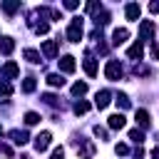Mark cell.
Here are the masks:
<instances>
[{"instance_id": "6da1fadb", "label": "cell", "mask_w": 159, "mask_h": 159, "mask_svg": "<svg viewBox=\"0 0 159 159\" xmlns=\"http://www.w3.org/2000/svg\"><path fill=\"white\" fill-rule=\"evenodd\" d=\"M82 35H84V27H82V17L77 15V17H72L70 25H67V40H70V42H80Z\"/></svg>"}, {"instance_id": "7a4b0ae2", "label": "cell", "mask_w": 159, "mask_h": 159, "mask_svg": "<svg viewBox=\"0 0 159 159\" xmlns=\"http://www.w3.org/2000/svg\"><path fill=\"white\" fill-rule=\"evenodd\" d=\"M122 75H124L122 65H119L117 60H107V67H104V77H107V80H112V82H117V80H122Z\"/></svg>"}, {"instance_id": "3957f363", "label": "cell", "mask_w": 159, "mask_h": 159, "mask_svg": "<svg viewBox=\"0 0 159 159\" xmlns=\"http://www.w3.org/2000/svg\"><path fill=\"white\" fill-rule=\"evenodd\" d=\"M154 32H157V25H154L152 20H142V22H139V40H142V42L152 40Z\"/></svg>"}, {"instance_id": "277c9868", "label": "cell", "mask_w": 159, "mask_h": 159, "mask_svg": "<svg viewBox=\"0 0 159 159\" xmlns=\"http://www.w3.org/2000/svg\"><path fill=\"white\" fill-rule=\"evenodd\" d=\"M75 147H77V157L80 159H92L94 157V144L92 142H75Z\"/></svg>"}, {"instance_id": "5b68a950", "label": "cell", "mask_w": 159, "mask_h": 159, "mask_svg": "<svg viewBox=\"0 0 159 159\" xmlns=\"http://www.w3.org/2000/svg\"><path fill=\"white\" fill-rule=\"evenodd\" d=\"M109 102H112V92H109V89H99V92L94 94V107H97V109H104Z\"/></svg>"}, {"instance_id": "8992f818", "label": "cell", "mask_w": 159, "mask_h": 159, "mask_svg": "<svg viewBox=\"0 0 159 159\" xmlns=\"http://www.w3.org/2000/svg\"><path fill=\"white\" fill-rule=\"evenodd\" d=\"M50 144H52V134H50V132H40V134L35 137V149H37V152H45Z\"/></svg>"}, {"instance_id": "52a82bcc", "label": "cell", "mask_w": 159, "mask_h": 159, "mask_svg": "<svg viewBox=\"0 0 159 159\" xmlns=\"http://www.w3.org/2000/svg\"><path fill=\"white\" fill-rule=\"evenodd\" d=\"M0 72H2V80H15V77L20 75V67H17L15 62H5Z\"/></svg>"}, {"instance_id": "ba28073f", "label": "cell", "mask_w": 159, "mask_h": 159, "mask_svg": "<svg viewBox=\"0 0 159 159\" xmlns=\"http://www.w3.org/2000/svg\"><path fill=\"white\" fill-rule=\"evenodd\" d=\"M10 139H12V144L22 147V144H27V142H30V134H27L25 129H12V132H10Z\"/></svg>"}, {"instance_id": "9c48e42d", "label": "cell", "mask_w": 159, "mask_h": 159, "mask_svg": "<svg viewBox=\"0 0 159 159\" xmlns=\"http://www.w3.org/2000/svg\"><path fill=\"white\" fill-rule=\"evenodd\" d=\"M57 47H60V42H57V40H45V42H42V55L52 60V57L57 55Z\"/></svg>"}, {"instance_id": "30bf717a", "label": "cell", "mask_w": 159, "mask_h": 159, "mask_svg": "<svg viewBox=\"0 0 159 159\" xmlns=\"http://www.w3.org/2000/svg\"><path fill=\"white\" fill-rule=\"evenodd\" d=\"M57 65H60V70H62V72H67V75H72V72H75V67H77V62H75V57H72V55H65Z\"/></svg>"}, {"instance_id": "8fae6325", "label": "cell", "mask_w": 159, "mask_h": 159, "mask_svg": "<svg viewBox=\"0 0 159 159\" xmlns=\"http://www.w3.org/2000/svg\"><path fill=\"white\" fill-rule=\"evenodd\" d=\"M142 55H144V45H142V40H137V42L127 50V57H129V60H142Z\"/></svg>"}, {"instance_id": "7c38bea8", "label": "cell", "mask_w": 159, "mask_h": 159, "mask_svg": "<svg viewBox=\"0 0 159 159\" xmlns=\"http://www.w3.org/2000/svg\"><path fill=\"white\" fill-rule=\"evenodd\" d=\"M127 37H129V30L127 27H117L112 32V45H122V42H127Z\"/></svg>"}, {"instance_id": "4fadbf2b", "label": "cell", "mask_w": 159, "mask_h": 159, "mask_svg": "<svg viewBox=\"0 0 159 159\" xmlns=\"http://www.w3.org/2000/svg\"><path fill=\"white\" fill-rule=\"evenodd\" d=\"M82 65H84V72H87L89 77H94V75H97V60H94L89 52L84 55V62H82Z\"/></svg>"}, {"instance_id": "5bb4252c", "label": "cell", "mask_w": 159, "mask_h": 159, "mask_svg": "<svg viewBox=\"0 0 159 159\" xmlns=\"http://www.w3.org/2000/svg\"><path fill=\"white\" fill-rule=\"evenodd\" d=\"M107 124H109V129H122V127L127 124V119H124L122 112H117V114H112V117L107 119Z\"/></svg>"}, {"instance_id": "9a60e30c", "label": "cell", "mask_w": 159, "mask_h": 159, "mask_svg": "<svg viewBox=\"0 0 159 159\" xmlns=\"http://www.w3.org/2000/svg\"><path fill=\"white\" fill-rule=\"evenodd\" d=\"M124 15H127V20H139V15H142V7H139L137 2H129V5L124 7Z\"/></svg>"}, {"instance_id": "2e32d148", "label": "cell", "mask_w": 159, "mask_h": 159, "mask_svg": "<svg viewBox=\"0 0 159 159\" xmlns=\"http://www.w3.org/2000/svg\"><path fill=\"white\" fill-rule=\"evenodd\" d=\"M134 117H137V124H139L142 129H147V127L152 124V119H149V112H147V109H137V114H134Z\"/></svg>"}, {"instance_id": "e0dca14e", "label": "cell", "mask_w": 159, "mask_h": 159, "mask_svg": "<svg viewBox=\"0 0 159 159\" xmlns=\"http://www.w3.org/2000/svg\"><path fill=\"white\" fill-rule=\"evenodd\" d=\"M15 50V40L12 37H0V55H10Z\"/></svg>"}, {"instance_id": "ac0fdd59", "label": "cell", "mask_w": 159, "mask_h": 159, "mask_svg": "<svg viewBox=\"0 0 159 159\" xmlns=\"http://www.w3.org/2000/svg\"><path fill=\"white\" fill-rule=\"evenodd\" d=\"M107 22H109V12H107V10L102 7V10H99V12L94 15V25H97V27H104Z\"/></svg>"}, {"instance_id": "d6986e66", "label": "cell", "mask_w": 159, "mask_h": 159, "mask_svg": "<svg viewBox=\"0 0 159 159\" xmlns=\"http://www.w3.org/2000/svg\"><path fill=\"white\" fill-rule=\"evenodd\" d=\"M72 112H75V114H87V112H89V102H84V99L75 102V104H72Z\"/></svg>"}, {"instance_id": "ffe728a7", "label": "cell", "mask_w": 159, "mask_h": 159, "mask_svg": "<svg viewBox=\"0 0 159 159\" xmlns=\"http://www.w3.org/2000/svg\"><path fill=\"white\" fill-rule=\"evenodd\" d=\"M22 55H25V60H27V62H32V65H37V62H40V52H37V50H30V47H27Z\"/></svg>"}, {"instance_id": "44dd1931", "label": "cell", "mask_w": 159, "mask_h": 159, "mask_svg": "<svg viewBox=\"0 0 159 159\" xmlns=\"http://www.w3.org/2000/svg\"><path fill=\"white\" fill-rule=\"evenodd\" d=\"M47 84L50 87H65V80H62V75H47Z\"/></svg>"}, {"instance_id": "7402d4cb", "label": "cell", "mask_w": 159, "mask_h": 159, "mask_svg": "<svg viewBox=\"0 0 159 159\" xmlns=\"http://www.w3.org/2000/svg\"><path fill=\"white\" fill-rule=\"evenodd\" d=\"M2 10H5L7 15L17 12V10H20V0H12V2H2Z\"/></svg>"}, {"instance_id": "603a6c76", "label": "cell", "mask_w": 159, "mask_h": 159, "mask_svg": "<svg viewBox=\"0 0 159 159\" xmlns=\"http://www.w3.org/2000/svg\"><path fill=\"white\" fill-rule=\"evenodd\" d=\"M35 87H37V82H35V77H25V82H22V92H35Z\"/></svg>"}, {"instance_id": "cb8c5ba5", "label": "cell", "mask_w": 159, "mask_h": 159, "mask_svg": "<svg viewBox=\"0 0 159 159\" xmlns=\"http://www.w3.org/2000/svg\"><path fill=\"white\" fill-rule=\"evenodd\" d=\"M84 92H87V82H75V84H72V94H75V97H82Z\"/></svg>"}, {"instance_id": "d4e9b609", "label": "cell", "mask_w": 159, "mask_h": 159, "mask_svg": "<svg viewBox=\"0 0 159 159\" xmlns=\"http://www.w3.org/2000/svg\"><path fill=\"white\" fill-rule=\"evenodd\" d=\"M42 102H45V104H50V107H62V102H60L55 94H50V92H47V94H42Z\"/></svg>"}, {"instance_id": "484cf974", "label": "cell", "mask_w": 159, "mask_h": 159, "mask_svg": "<svg viewBox=\"0 0 159 159\" xmlns=\"http://www.w3.org/2000/svg\"><path fill=\"white\" fill-rule=\"evenodd\" d=\"M12 94V84L7 80H0V97H10Z\"/></svg>"}, {"instance_id": "4316f807", "label": "cell", "mask_w": 159, "mask_h": 159, "mask_svg": "<svg viewBox=\"0 0 159 159\" xmlns=\"http://www.w3.org/2000/svg\"><path fill=\"white\" fill-rule=\"evenodd\" d=\"M129 139L137 142V144L142 147V142H144V132H142V129H132V132H129Z\"/></svg>"}, {"instance_id": "83f0119b", "label": "cell", "mask_w": 159, "mask_h": 159, "mask_svg": "<svg viewBox=\"0 0 159 159\" xmlns=\"http://www.w3.org/2000/svg\"><path fill=\"white\" fill-rule=\"evenodd\" d=\"M117 107H122V109H129V107H132L129 97H127V94H117Z\"/></svg>"}, {"instance_id": "f1b7e54d", "label": "cell", "mask_w": 159, "mask_h": 159, "mask_svg": "<svg viewBox=\"0 0 159 159\" xmlns=\"http://www.w3.org/2000/svg\"><path fill=\"white\" fill-rule=\"evenodd\" d=\"M37 122H40V114H37V112H27V114H25V124L32 127V124H37Z\"/></svg>"}, {"instance_id": "f546056e", "label": "cell", "mask_w": 159, "mask_h": 159, "mask_svg": "<svg viewBox=\"0 0 159 159\" xmlns=\"http://www.w3.org/2000/svg\"><path fill=\"white\" fill-rule=\"evenodd\" d=\"M32 30H35L37 35H45V32L50 30V25H47V22H35V25H32Z\"/></svg>"}, {"instance_id": "4dcf8cb0", "label": "cell", "mask_w": 159, "mask_h": 159, "mask_svg": "<svg viewBox=\"0 0 159 159\" xmlns=\"http://www.w3.org/2000/svg\"><path fill=\"white\" fill-rule=\"evenodd\" d=\"M92 132H94V137H99V139H107V137H109V134H107V129H104V127H99V124H97Z\"/></svg>"}, {"instance_id": "1f68e13d", "label": "cell", "mask_w": 159, "mask_h": 159, "mask_svg": "<svg viewBox=\"0 0 159 159\" xmlns=\"http://www.w3.org/2000/svg\"><path fill=\"white\" fill-rule=\"evenodd\" d=\"M50 159H65V149L62 147H55L52 154H50Z\"/></svg>"}, {"instance_id": "d6a6232c", "label": "cell", "mask_w": 159, "mask_h": 159, "mask_svg": "<svg viewBox=\"0 0 159 159\" xmlns=\"http://www.w3.org/2000/svg\"><path fill=\"white\" fill-rule=\"evenodd\" d=\"M114 152H117L119 157H127V154H129V147H127V144H117V147H114Z\"/></svg>"}, {"instance_id": "836d02e7", "label": "cell", "mask_w": 159, "mask_h": 159, "mask_svg": "<svg viewBox=\"0 0 159 159\" xmlns=\"http://www.w3.org/2000/svg\"><path fill=\"white\" fill-rule=\"evenodd\" d=\"M65 7H67V10H77L80 2H77V0H65Z\"/></svg>"}, {"instance_id": "e575fe53", "label": "cell", "mask_w": 159, "mask_h": 159, "mask_svg": "<svg viewBox=\"0 0 159 159\" xmlns=\"http://www.w3.org/2000/svg\"><path fill=\"white\" fill-rule=\"evenodd\" d=\"M134 72H137V75H149V67H144V65H134Z\"/></svg>"}, {"instance_id": "d590c367", "label": "cell", "mask_w": 159, "mask_h": 159, "mask_svg": "<svg viewBox=\"0 0 159 159\" xmlns=\"http://www.w3.org/2000/svg\"><path fill=\"white\" fill-rule=\"evenodd\" d=\"M152 57H157V60H159V45H152Z\"/></svg>"}, {"instance_id": "8d00e7d4", "label": "cell", "mask_w": 159, "mask_h": 159, "mask_svg": "<svg viewBox=\"0 0 159 159\" xmlns=\"http://www.w3.org/2000/svg\"><path fill=\"white\" fill-rule=\"evenodd\" d=\"M149 10L157 15V12H159V2H149Z\"/></svg>"}, {"instance_id": "74e56055", "label": "cell", "mask_w": 159, "mask_h": 159, "mask_svg": "<svg viewBox=\"0 0 159 159\" xmlns=\"http://www.w3.org/2000/svg\"><path fill=\"white\" fill-rule=\"evenodd\" d=\"M152 159H159V147H154V149H152Z\"/></svg>"}]
</instances>
